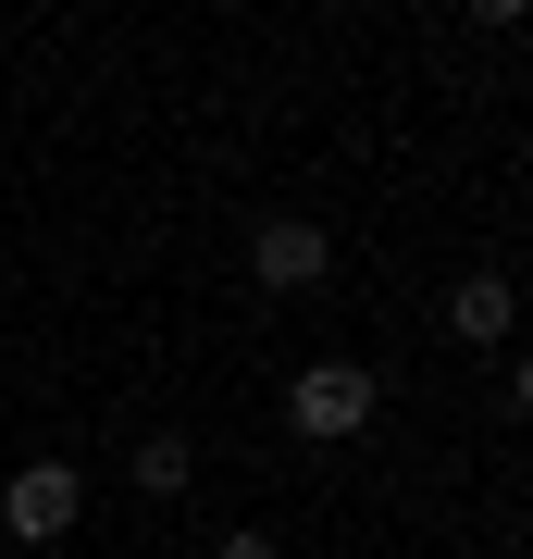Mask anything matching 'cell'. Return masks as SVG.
<instances>
[{"instance_id": "cell-1", "label": "cell", "mask_w": 533, "mask_h": 559, "mask_svg": "<svg viewBox=\"0 0 533 559\" xmlns=\"http://www.w3.org/2000/svg\"><path fill=\"white\" fill-rule=\"evenodd\" d=\"M373 399H385V385L360 373V360H311V373L286 385V423H298L311 448H336V436H360V423H373Z\"/></svg>"}, {"instance_id": "cell-2", "label": "cell", "mask_w": 533, "mask_h": 559, "mask_svg": "<svg viewBox=\"0 0 533 559\" xmlns=\"http://www.w3.org/2000/svg\"><path fill=\"white\" fill-rule=\"evenodd\" d=\"M75 510H87V485L62 473V460H25V473L0 485V535H13V547H50V535H75Z\"/></svg>"}, {"instance_id": "cell-3", "label": "cell", "mask_w": 533, "mask_h": 559, "mask_svg": "<svg viewBox=\"0 0 533 559\" xmlns=\"http://www.w3.org/2000/svg\"><path fill=\"white\" fill-rule=\"evenodd\" d=\"M323 261H336V237H323L311 212H274V224L249 237V274H261V286H286V299H298V286H323Z\"/></svg>"}, {"instance_id": "cell-4", "label": "cell", "mask_w": 533, "mask_h": 559, "mask_svg": "<svg viewBox=\"0 0 533 559\" xmlns=\"http://www.w3.org/2000/svg\"><path fill=\"white\" fill-rule=\"evenodd\" d=\"M509 323H521L509 274H459V286H447V336H459V348H509Z\"/></svg>"}, {"instance_id": "cell-5", "label": "cell", "mask_w": 533, "mask_h": 559, "mask_svg": "<svg viewBox=\"0 0 533 559\" xmlns=\"http://www.w3.org/2000/svg\"><path fill=\"white\" fill-rule=\"evenodd\" d=\"M186 473H198V460H186V436H149V448H137V485H149V498H174Z\"/></svg>"}, {"instance_id": "cell-6", "label": "cell", "mask_w": 533, "mask_h": 559, "mask_svg": "<svg viewBox=\"0 0 533 559\" xmlns=\"http://www.w3.org/2000/svg\"><path fill=\"white\" fill-rule=\"evenodd\" d=\"M211 559H286V547H274V535H223Z\"/></svg>"}]
</instances>
